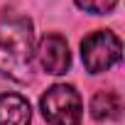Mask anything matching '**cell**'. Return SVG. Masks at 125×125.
Returning a JSON list of instances; mask_svg holds the SVG:
<instances>
[{"instance_id": "obj_1", "label": "cell", "mask_w": 125, "mask_h": 125, "mask_svg": "<svg viewBox=\"0 0 125 125\" xmlns=\"http://www.w3.org/2000/svg\"><path fill=\"white\" fill-rule=\"evenodd\" d=\"M34 61V32L27 17H0V74L12 81H27Z\"/></svg>"}, {"instance_id": "obj_2", "label": "cell", "mask_w": 125, "mask_h": 125, "mask_svg": "<svg viewBox=\"0 0 125 125\" xmlns=\"http://www.w3.org/2000/svg\"><path fill=\"white\" fill-rule=\"evenodd\" d=\"M39 110L49 125H81L83 103L74 86L54 83L39 98Z\"/></svg>"}, {"instance_id": "obj_3", "label": "cell", "mask_w": 125, "mask_h": 125, "mask_svg": "<svg viewBox=\"0 0 125 125\" xmlns=\"http://www.w3.org/2000/svg\"><path fill=\"white\" fill-rule=\"evenodd\" d=\"M123 56L120 37L110 30H96L81 42V59L91 74H103L110 66H115Z\"/></svg>"}, {"instance_id": "obj_4", "label": "cell", "mask_w": 125, "mask_h": 125, "mask_svg": "<svg viewBox=\"0 0 125 125\" xmlns=\"http://www.w3.org/2000/svg\"><path fill=\"white\" fill-rule=\"evenodd\" d=\"M37 54H39V64L47 74L59 76V74H66L71 66V52L61 34H44Z\"/></svg>"}, {"instance_id": "obj_5", "label": "cell", "mask_w": 125, "mask_h": 125, "mask_svg": "<svg viewBox=\"0 0 125 125\" xmlns=\"http://www.w3.org/2000/svg\"><path fill=\"white\" fill-rule=\"evenodd\" d=\"M0 125H32V108L20 93H0Z\"/></svg>"}, {"instance_id": "obj_6", "label": "cell", "mask_w": 125, "mask_h": 125, "mask_svg": "<svg viewBox=\"0 0 125 125\" xmlns=\"http://www.w3.org/2000/svg\"><path fill=\"white\" fill-rule=\"evenodd\" d=\"M120 96L113 91H98L91 98V118L93 120H115L120 115Z\"/></svg>"}, {"instance_id": "obj_7", "label": "cell", "mask_w": 125, "mask_h": 125, "mask_svg": "<svg viewBox=\"0 0 125 125\" xmlns=\"http://www.w3.org/2000/svg\"><path fill=\"white\" fill-rule=\"evenodd\" d=\"M74 3L86 10V12H93V15H105L110 12L115 5H118V0H74Z\"/></svg>"}]
</instances>
